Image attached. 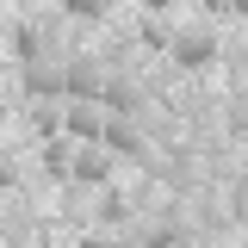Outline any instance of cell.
Instances as JSON below:
<instances>
[{"mask_svg":"<svg viewBox=\"0 0 248 248\" xmlns=\"http://www.w3.org/2000/svg\"><path fill=\"white\" fill-rule=\"evenodd\" d=\"M68 6H75V13H87V19H99V13H106L112 0H68Z\"/></svg>","mask_w":248,"mask_h":248,"instance_id":"9","label":"cell"},{"mask_svg":"<svg viewBox=\"0 0 248 248\" xmlns=\"http://www.w3.org/2000/svg\"><path fill=\"white\" fill-rule=\"evenodd\" d=\"M211 50H217V31L211 25H199V31H174V44H168V56L180 62V68H199V62H211Z\"/></svg>","mask_w":248,"mask_h":248,"instance_id":"3","label":"cell"},{"mask_svg":"<svg viewBox=\"0 0 248 248\" xmlns=\"http://www.w3.org/2000/svg\"><path fill=\"white\" fill-rule=\"evenodd\" d=\"M25 87L31 93H68V56H25Z\"/></svg>","mask_w":248,"mask_h":248,"instance_id":"4","label":"cell"},{"mask_svg":"<svg viewBox=\"0 0 248 248\" xmlns=\"http://www.w3.org/2000/svg\"><path fill=\"white\" fill-rule=\"evenodd\" d=\"M143 6H174V0H143Z\"/></svg>","mask_w":248,"mask_h":248,"instance_id":"11","label":"cell"},{"mask_svg":"<svg viewBox=\"0 0 248 248\" xmlns=\"http://www.w3.org/2000/svg\"><path fill=\"white\" fill-rule=\"evenodd\" d=\"M62 124H68V93H31V130L56 137Z\"/></svg>","mask_w":248,"mask_h":248,"instance_id":"6","label":"cell"},{"mask_svg":"<svg viewBox=\"0 0 248 248\" xmlns=\"http://www.w3.org/2000/svg\"><path fill=\"white\" fill-rule=\"evenodd\" d=\"M62 50H68L62 19H31V25H19V56H62Z\"/></svg>","mask_w":248,"mask_h":248,"instance_id":"2","label":"cell"},{"mask_svg":"<svg viewBox=\"0 0 248 248\" xmlns=\"http://www.w3.org/2000/svg\"><path fill=\"white\" fill-rule=\"evenodd\" d=\"M106 118H112L106 99H68V124H62V130H75V137H99Z\"/></svg>","mask_w":248,"mask_h":248,"instance_id":"7","label":"cell"},{"mask_svg":"<svg viewBox=\"0 0 248 248\" xmlns=\"http://www.w3.org/2000/svg\"><path fill=\"white\" fill-rule=\"evenodd\" d=\"M6 180H13V161H6V155H0V186H6Z\"/></svg>","mask_w":248,"mask_h":248,"instance_id":"10","label":"cell"},{"mask_svg":"<svg viewBox=\"0 0 248 248\" xmlns=\"http://www.w3.org/2000/svg\"><path fill=\"white\" fill-rule=\"evenodd\" d=\"M106 168H112V149L93 143V137H81V149H75V174H68V180H106Z\"/></svg>","mask_w":248,"mask_h":248,"instance_id":"8","label":"cell"},{"mask_svg":"<svg viewBox=\"0 0 248 248\" xmlns=\"http://www.w3.org/2000/svg\"><path fill=\"white\" fill-rule=\"evenodd\" d=\"M99 137H106V149H118V155H137V161H149V130H143L137 118H130V112H112Z\"/></svg>","mask_w":248,"mask_h":248,"instance_id":"1","label":"cell"},{"mask_svg":"<svg viewBox=\"0 0 248 248\" xmlns=\"http://www.w3.org/2000/svg\"><path fill=\"white\" fill-rule=\"evenodd\" d=\"M112 68L106 62H68V99H106Z\"/></svg>","mask_w":248,"mask_h":248,"instance_id":"5","label":"cell"}]
</instances>
